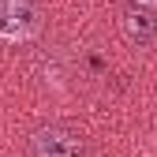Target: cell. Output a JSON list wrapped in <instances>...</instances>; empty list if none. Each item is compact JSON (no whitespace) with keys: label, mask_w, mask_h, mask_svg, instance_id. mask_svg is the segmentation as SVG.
I'll use <instances>...</instances> for the list:
<instances>
[{"label":"cell","mask_w":157,"mask_h":157,"mask_svg":"<svg viewBox=\"0 0 157 157\" xmlns=\"http://www.w3.org/2000/svg\"><path fill=\"white\" fill-rule=\"evenodd\" d=\"M41 34V8L37 0H0V41L26 45Z\"/></svg>","instance_id":"obj_1"},{"label":"cell","mask_w":157,"mask_h":157,"mask_svg":"<svg viewBox=\"0 0 157 157\" xmlns=\"http://www.w3.org/2000/svg\"><path fill=\"white\" fill-rule=\"evenodd\" d=\"M30 157H86V139L67 124H45L26 142Z\"/></svg>","instance_id":"obj_2"},{"label":"cell","mask_w":157,"mask_h":157,"mask_svg":"<svg viewBox=\"0 0 157 157\" xmlns=\"http://www.w3.org/2000/svg\"><path fill=\"white\" fill-rule=\"evenodd\" d=\"M120 30L131 45H150L157 41V11H150V4H139L135 0L131 8H124L120 15Z\"/></svg>","instance_id":"obj_3"},{"label":"cell","mask_w":157,"mask_h":157,"mask_svg":"<svg viewBox=\"0 0 157 157\" xmlns=\"http://www.w3.org/2000/svg\"><path fill=\"white\" fill-rule=\"evenodd\" d=\"M139 4H157V0H139Z\"/></svg>","instance_id":"obj_4"}]
</instances>
